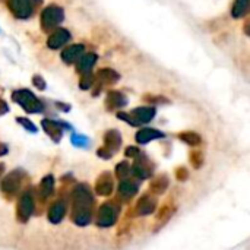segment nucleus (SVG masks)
I'll return each mask as SVG.
<instances>
[{"label": "nucleus", "mask_w": 250, "mask_h": 250, "mask_svg": "<svg viewBox=\"0 0 250 250\" xmlns=\"http://www.w3.org/2000/svg\"><path fill=\"white\" fill-rule=\"evenodd\" d=\"M164 136H166V135H164L163 132L157 130V129L145 127V129H141V130L136 133L135 139H136V142H138V144H141V145H146L148 142L155 141V139H161V138H164Z\"/></svg>", "instance_id": "nucleus-13"}, {"label": "nucleus", "mask_w": 250, "mask_h": 250, "mask_svg": "<svg viewBox=\"0 0 250 250\" xmlns=\"http://www.w3.org/2000/svg\"><path fill=\"white\" fill-rule=\"evenodd\" d=\"M250 13V0H234L231 7V15L234 19H240Z\"/></svg>", "instance_id": "nucleus-19"}, {"label": "nucleus", "mask_w": 250, "mask_h": 250, "mask_svg": "<svg viewBox=\"0 0 250 250\" xmlns=\"http://www.w3.org/2000/svg\"><path fill=\"white\" fill-rule=\"evenodd\" d=\"M64 212H66L64 205H63L62 202H56V204L51 207L50 212H48V218H50V221L54 223V224H56V223H60L62 218L64 217Z\"/></svg>", "instance_id": "nucleus-21"}, {"label": "nucleus", "mask_w": 250, "mask_h": 250, "mask_svg": "<svg viewBox=\"0 0 250 250\" xmlns=\"http://www.w3.org/2000/svg\"><path fill=\"white\" fill-rule=\"evenodd\" d=\"M83 54H85V45L83 44H70L62 50L60 59L64 64H76L78 60Z\"/></svg>", "instance_id": "nucleus-9"}, {"label": "nucleus", "mask_w": 250, "mask_h": 250, "mask_svg": "<svg viewBox=\"0 0 250 250\" xmlns=\"http://www.w3.org/2000/svg\"><path fill=\"white\" fill-rule=\"evenodd\" d=\"M9 12L19 21L31 19L42 4V0H6Z\"/></svg>", "instance_id": "nucleus-3"}, {"label": "nucleus", "mask_w": 250, "mask_h": 250, "mask_svg": "<svg viewBox=\"0 0 250 250\" xmlns=\"http://www.w3.org/2000/svg\"><path fill=\"white\" fill-rule=\"evenodd\" d=\"M9 111V107H7V104L3 101V100H0V116L1 114H6Z\"/></svg>", "instance_id": "nucleus-33"}, {"label": "nucleus", "mask_w": 250, "mask_h": 250, "mask_svg": "<svg viewBox=\"0 0 250 250\" xmlns=\"http://www.w3.org/2000/svg\"><path fill=\"white\" fill-rule=\"evenodd\" d=\"M32 208H34V204H32V199L29 195H23L21 202H19V214L23 215V218H28L32 212Z\"/></svg>", "instance_id": "nucleus-23"}, {"label": "nucleus", "mask_w": 250, "mask_h": 250, "mask_svg": "<svg viewBox=\"0 0 250 250\" xmlns=\"http://www.w3.org/2000/svg\"><path fill=\"white\" fill-rule=\"evenodd\" d=\"M72 142H73V145H76V146H86V145H88V138L75 133V135H72Z\"/></svg>", "instance_id": "nucleus-29"}, {"label": "nucleus", "mask_w": 250, "mask_h": 250, "mask_svg": "<svg viewBox=\"0 0 250 250\" xmlns=\"http://www.w3.org/2000/svg\"><path fill=\"white\" fill-rule=\"evenodd\" d=\"M125 155L129 157V158H138V157L141 155V151H139L136 146H129V148L126 149Z\"/></svg>", "instance_id": "nucleus-31"}, {"label": "nucleus", "mask_w": 250, "mask_h": 250, "mask_svg": "<svg viewBox=\"0 0 250 250\" xmlns=\"http://www.w3.org/2000/svg\"><path fill=\"white\" fill-rule=\"evenodd\" d=\"M16 120H18V123H19V125H22V126H23L26 130H29V132H34V133L37 132V127H35V125H34L31 120H28V119H23V117H18Z\"/></svg>", "instance_id": "nucleus-28"}, {"label": "nucleus", "mask_w": 250, "mask_h": 250, "mask_svg": "<svg viewBox=\"0 0 250 250\" xmlns=\"http://www.w3.org/2000/svg\"><path fill=\"white\" fill-rule=\"evenodd\" d=\"M94 198L88 186L81 185L73 190V221L78 226H86L91 221Z\"/></svg>", "instance_id": "nucleus-1"}, {"label": "nucleus", "mask_w": 250, "mask_h": 250, "mask_svg": "<svg viewBox=\"0 0 250 250\" xmlns=\"http://www.w3.org/2000/svg\"><path fill=\"white\" fill-rule=\"evenodd\" d=\"M152 163L146 158V155H139L138 158H135V163L132 166V173L138 180H145L148 177H151L152 174Z\"/></svg>", "instance_id": "nucleus-8"}, {"label": "nucleus", "mask_w": 250, "mask_h": 250, "mask_svg": "<svg viewBox=\"0 0 250 250\" xmlns=\"http://www.w3.org/2000/svg\"><path fill=\"white\" fill-rule=\"evenodd\" d=\"M56 107L60 108L62 111H69L70 110V105L69 104H64V103H56Z\"/></svg>", "instance_id": "nucleus-34"}, {"label": "nucleus", "mask_w": 250, "mask_h": 250, "mask_svg": "<svg viewBox=\"0 0 250 250\" xmlns=\"http://www.w3.org/2000/svg\"><path fill=\"white\" fill-rule=\"evenodd\" d=\"M157 114L155 107H138L135 110L130 111V116L133 117V120L136 122V125H145L149 123Z\"/></svg>", "instance_id": "nucleus-10"}, {"label": "nucleus", "mask_w": 250, "mask_h": 250, "mask_svg": "<svg viewBox=\"0 0 250 250\" xmlns=\"http://www.w3.org/2000/svg\"><path fill=\"white\" fill-rule=\"evenodd\" d=\"M98 60V56L95 53H85L76 63V72L82 76V75H88L92 72V67L95 66Z\"/></svg>", "instance_id": "nucleus-11"}, {"label": "nucleus", "mask_w": 250, "mask_h": 250, "mask_svg": "<svg viewBox=\"0 0 250 250\" xmlns=\"http://www.w3.org/2000/svg\"><path fill=\"white\" fill-rule=\"evenodd\" d=\"M129 100L127 97L120 92V91H108L107 92V98H105V105L108 110H119L123 108L125 105H127Z\"/></svg>", "instance_id": "nucleus-12"}, {"label": "nucleus", "mask_w": 250, "mask_h": 250, "mask_svg": "<svg viewBox=\"0 0 250 250\" xmlns=\"http://www.w3.org/2000/svg\"><path fill=\"white\" fill-rule=\"evenodd\" d=\"M176 176H177V179H179V180H182V182H185V180L188 179V170H186L185 167H180V168L177 170V173H176Z\"/></svg>", "instance_id": "nucleus-32"}, {"label": "nucleus", "mask_w": 250, "mask_h": 250, "mask_svg": "<svg viewBox=\"0 0 250 250\" xmlns=\"http://www.w3.org/2000/svg\"><path fill=\"white\" fill-rule=\"evenodd\" d=\"M155 208H157V201L152 196L146 195V196L141 198V201L138 202L136 214L138 215H149L155 211Z\"/></svg>", "instance_id": "nucleus-15"}, {"label": "nucleus", "mask_w": 250, "mask_h": 250, "mask_svg": "<svg viewBox=\"0 0 250 250\" xmlns=\"http://www.w3.org/2000/svg\"><path fill=\"white\" fill-rule=\"evenodd\" d=\"M129 173H132V167H130L126 161L117 164V167H116V174H117V177H119L120 180H125V179L127 177Z\"/></svg>", "instance_id": "nucleus-25"}, {"label": "nucleus", "mask_w": 250, "mask_h": 250, "mask_svg": "<svg viewBox=\"0 0 250 250\" xmlns=\"http://www.w3.org/2000/svg\"><path fill=\"white\" fill-rule=\"evenodd\" d=\"M136 192H138V185L133 183L132 180L125 179V180L120 182V185H119V195H120L122 198L129 199V198L135 196Z\"/></svg>", "instance_id": "nucleus-18"}, {"label": "nucleus", "mask_w": 250, "mask_h": 250, "mask_svg": "<svg viewBox=\"0 0 250 250\" xmlns=\"http://www.w3.org/2000/svg\"><path fill=\"white\" fill-rule=\"evenodd\" d=\"M120 81V75L114 70V69H110V67H104V69H100L95 75V83H97V89L94 92V95L100 94V89L103 86H107V85H114Z\"/></svg>", "instance_id": "nucleus-6"}, {"label": "nucleus", "mask_w": 250, "mask_h": 250, "mask_svg": "<svg viewBox=\"0 0 250 250\" xmlns=\"http://www.w3.org/2000/svg\"><path fill=\"white\" fill-rule=\"evenodd\" d=\"M12 100L21 105L26 113H41L44 110L42 101L29 89H16L12 94Z\"/></svg>", "instance_id": "nucleus-4"}, {"label": "nucleus", "mask_w": 250, "mask_h": 250, "mask_svg": "<svg viewBox=\"0 0 250 250\" xmlns=\"http://www.w3.org/2000/svg\"><path fill=\"white\" fill-rule=\"evenodd\" d=\"M95 190L101 196H107V195H110L113 192V179H111L110 173H103L100 176V179L97 180Z\"/></svg>", "instance_id": "nucleus-14"}, {"label": "nucleus", "mask_w": 250, "mask_h": 250, "mask_svg": "<svg viewBox=\"0 0 250 250\" xmlns=\"http://www.w3.org/2000/svg\"><path fill=\"white\" fill-rule=\"evenodd\" d=\"M0 34H1V29H0Z\"/></svg>", "instance_id": "nucleus-36"}, {"label": "nucleus", "mask_w": 250, "mask_h": 250, "mask_svg": "<svg viewBox=\"0 0 250 250\" xmlns=\"http://www.w3.org/2000/svg\"><path fill=\"white\" fill-rule=\"evenodd\" d=\"M62 123L60 122H54V120H50V119H45L42 120V127L44 130L53 138V141H60L62 138Z\"/></svg>", "instance_id": "nucleus-17"}, {"label": "nucleus", "mask_w": 250, "mask_h": 250, "mask_svg": "<svg viewBox=\"0 0 250 250\" xmlns=\"http://www.w3.org/2000/svg\"><path fill=\"white\" fill-rule=\"evenodd\" d=\"M179 139L183 141V142H185L186 145H189V146H198V145H201V142H202L201 136H199L196 132H182V133L179 135Z\"/></svg>", "instance_id": "nucleus-22"}, {"label": "nucleus", "mask_w": 250, "mask_h": 250, "mask_svg": "<svg viewBox=\"0 0 250 250\" xmlns=\"http://www.w3.org/2000/svg\"><path fill=\"white\" fill-rule=\"evenodd\" d=\"M245 32H246V35H249L250 37V19L245 23Z\"/></svg>", "instance_id": "nucleus-35"}, {"label": "nucleus", "mask_w": 250, "mask_h": 250, "mask_svg": "<svg viewBox=\"0 0 250 250\" xmlns=\"http://www.w3.org/2000/svg\"><path fill=\"white\" fill-rule=\"evenodd\" d=\"M116 220H117V208H116L113 204H110V202L104 204V205L100 208V211H98L97 226H100V227H103V229L111 227V226L116 223Z\"/></svg>", "instance_id": "nucleus-7"}, {"label": "nucleus", "mask_w": 250, "mask_h": 250, "mask_svg": "<svg viewBox=\"0 0 250 250\" xmlns=\"http://www.w3.org/2000/svg\"><path fill=\"white\" fill-rule=\"evenodd\" d=\"M202 161H204V158L201 157V154H199V152H193V154L190 155V163H192L196 168H199V167H201Z\"/></svg>", "instance_id": "nucleus-30"}, {"label": "nucleus", "mask_w": 250, "mask_h": 250, "mask_svg": "<svg viewBox=\"0 0 250 250\" xmlns=\"http://www.w3.org/2000/svg\"><path fill=\"white\" fill-rule=\"evenodd\" d=\"M167 188H168V179H167L164 174H161V176H158L155 180H152V182H151V186H149L151 192H152V193H157V195L164 193Z\"/></svg>", "instance_id": "nucleus-20"}, {"label": "nucleus", "mask_w": 250, "mask_h": 250, "mask_svg": "<svg viewBox=\"0 0 250 250\" xmlns=\"http://www.w3.org/2000/svg\"><path fill=\"white\" fill-rule=\"evenodd\" d=\"M104 148L108 149L111 154L119 151L120 145H122V136L119 133V130H108L104 136Z\"/></svg>", "instance_id": "nucleus-16"}, {"label": "nucleus", "mask_w": 250, "mask_h": 250, "mask_svg": "<svg viewBox=\"0 0 250 250\" xmlns=\"http://www.w3.org/2000/svg\"><path fill=\"white\" fill-rule=\"evenodd\" d=\"M32 83H34V86H35L37 89H40V91H44L45 86H47V83H45V81H44V78H42L41 75H34V76H32Z\"/></svg>", "instance_id": "nucleus-27"}, {"label": "nucleus", "mask_w": 250, "mask_h": 250, "mask_svg": "<svg viewBox=\"0 0 250 250\" xmlns=\"http://www.w3.org/2000/svg\"><path fill=\"white\" fill-rule=\"evenodd\" d=\"M95 83V76L92 73H88V75H82L81 76V81H79V88L81 89H91Z\"/></svg>", "instance_id": "nucleus-24"}, {"label": "nucleus", "mask_w": 250, "mask_h": 250, "mask_svg": "<svg viewBox=\"0 0 250 250\" xmlns=\"http://www.w3.org/2000/svg\"><path fill=\"white\" fill-rule=\"evenodd\" d=\"M70 40H72L70 31L60 26V28L54 29L48 35V38H47V47L50 50H60V48H64L70 42Z\"/></svg>", "instance_id": "nucleus-5"}, {"label": "nucleus", "mask_w": 250, "mask_h": 250, "mask_svg": "<svg viewBox=\"0 0 250 250\" xmlns=\"http://www.w3.org/2000/svg\"><path fill=\"white\" fill-rule=\"evenodd\" d=\"M41 190H42V195H45V196H48L50 193H51V190H53V177H47V179H44L42 180V183H41Z\"/></svg>", "instance_id": "nucleus-26"}, {"label": "nucleus", "mask_w": 250, "mask_h": 250, "mask_svg": "<svg viewBox=\"0 0 250 250\" xmlns=\"http://www.w3.org/2000/svg\"><path fill=\"white\" fill-rule=\"evenodd\" d=\"M63 21H64V10L62 6H59L56 3H51L41 10L40 25H41L42 32H45V34H51L54 29L60 28Z\"/></svg>", "instance_id": "nucleus-2"}]
</instances>
